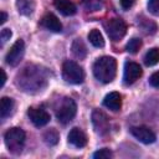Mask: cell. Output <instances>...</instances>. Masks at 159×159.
Returning a JSON list of instances; mask_svg holds the SVG:
<instances>
[{
  "label": "cell",
  "instance_id": "obj_1",
  "mask_svg": "<svg viewBox=\"0 0 159 159\" xmlns=\"http://www.w3.org/2000/svg\"><path fill=\"white\" fill-rule=\"evenodd\" d=\"M117 73V61L111 56H102L96 60L93 63V75L94 77L103 82L109 83L114 80Z\"/></svg>",
  "mask_w": 159,
  "mask_h": 159
},
{
  "label": "cell",
  "instance_id": "obj_2",
  "mask_svg": "<svg viewBox=\"0 0 159 159\" xmlns=\"http://www.w3.org/2000/svg\"><path fill=\"white\" fill-rule=\"evenodd\" d=\"M4 140H5L6 148L10 153L20 154L22 152L24 144H25V132L21 128H17V127L10 128L5 133Z\"/></svg>",
  "mask_w": 159,
  "mask_h": 159
},
{
  "label": "cell",
  "instance_id": "obj_3",
  "mask_svg": "<svg viewBox=\"0 0 159 159\" xmlns=\"http://www.w3.org/2000/svg\"><path fill=\"white\" fill-rule=\"evenodd\" d=\"M62 76L66 82L72 84H80L84 80V71L75 61L67 60L62 65Z\"/></svg>",
  "mask_w": 159,
  "mask_h": 159
},
{
  "label": "cell",
  "instance_id": "obj_4",
  "mask_svg": "<svg viewBox=\"0 0 159 159\" xmlns=\"http://www.w3.org/2000/svg\"><path fill=\"white\" fill-rule=\"evenodd\" d=\"M76 112H77V106L75 101L72 98L66 97L61 99L60 106L56 108V118L60 123L67 124L73 119V117L76 116Z\"/></svg>",
  "mask_w": 159,
  "mask_h": 159
},
{
  "label": "cell",
  "instance_id": "obj_5",
  "mask_svg": "<svg viewBox=\"0 0 159 159\" xmlns=\"http://www.w3.org/2000/svg\"><path fill=\"white\" fill-rule=\"evenodd\" d=\"M106 29H107V34L109 39L113 41L122 40L127 32V25L122 19H111L107 22Z\"/></svg>",
  "mask_w": 159,
  "mask_h": 159
},
{
  "label": "cell",
  "instance_id": "obj_6",
  "mask_svg": "<svg viewBox=\"0 0 159 159\" xmlns=\"http://www.w3.org/2000/svg\"><path fill=\"white\" fill-rule=\"evenodd\" d=\"M25 53V43L22 40H17L9 50V52L6 53V63L11 67H15L20 63V61L22 60Z\"/></svg>",
  "mask_w": 159,
  "mask_h": 159
},
{
  "label": "cell",
  "instance_id": "obj_7",
  "mask_svg": "<svg viewBox=\"0 0 159 159\" xmlns=\"http://www.w3.org/2000/svg\"><path fill=\"white\" fill-rule=\"evenodd\" d=\"M142 76V67L135 62H125L123 72V82L125 84L134 83Z\"/></svg>",
  "mask_w": 159,
  "mask_h": 159
},
{
  "label": "cell",
  "instance_id": "obj_8",
  "mask_svg": "<svg viewBox=\"0 0 159 159\" xmlns=\"http://www.w3.org/2000/svg\"><path fill=\"white\" fill-rule=\"evenodd\" d=\"M27 116L30 117L31 122L34 123V125L36 127H43L50 122V114L43 109V108H36V107H31L27 111Z\"/></svg>",
  "mask_w": 159,
  "mask_h": 159
},
{
  "label": "cell",
  "instance_id": "obj_9",
  "mask_svg": "<svg viewBox=\"0 0 159 159\" xmlns=\"http://www.w3.org/2000/svg\"><path fill=\"white\" fill-rule=\"evenodd\" d=\"M130 133H132V135L135 139H138L139 142H142L144 144H152L157 139L154 132L152 129L147 128V127H143V125H140V127H133L130 129Z\"/></svg>",
  "mask_w": 159,
  "mask_h": 159
},
{
  "label": "cell",
  "instance_id": "obj_10",
  "mask_svg": "<svg viewBox=\"0 0 159 159\" xmlns=\"http://www.w3.org/2000/svg\"><path fill=\"white\" fill-rule=\"evenodd\" d=\"M68 143L76 148H83L87 144V135L80 128H72L68 133Z\"/></svg>",
  "mask_w": 159,
  "mask_h": 159
},
{
  "label": "cell",
  "instance_id": "obj_11",
  "mask_svg": "<svg viewBox=\"0 0 159 159\" xmlns=\"http://www.w3.org/2000/svg\"><path fill=\"white\" fill-rule=\"evenodd\" d=\"M103 106L107 107L108 109L113 111V112L119 111L120 107H122V97H120V94L118 92L108 93L103 99Z\"/></svg>",
  "mask_w": 159,
  "mask_h": 159
},
{
  "label": "cell",
  "instance_id": "obj_12",
  "mask_svg": "<svg viewBox=\"0 0 159 159\" xmlns=\"http://www.w3.org/2000/svg\"><path fill=\"white\" fill-rule=\"evenodd\" d=\"M41 25L53 32H61L62 31V24L60 22V20L53 15V14H46L42 20H41Z\"/></svg>",
  "mask_w": 159,
  "mask_h": 159
},
{
  "label": "cell",
  "instance_id": "obj_13",
  "mask_svg": "<svg viewBox=\"0 0 159 159\" xmlns=\"http://www.w3.org/2000/svg\"><path fill=\"white\" fill-rule=\"evenodd\" d=\"M92 122H93V125H94V129L97 133H104L107 132L108 129V119L107 117L99 112V111H94L93 114H92Z\"/></svg>",
  "mask_w": 159,
  "mask_h": 159
},
{
  "label": "cell",
  "instance_id": "obj_14",
  "mask_svg": "<svg viewBox=\"0 0 159 159\" xmlns=\"http://www.w3.org/2000/svg\"><path fill=\"white\" fill-rule=\"evenodd\" d=\"M53 5L55 7L65 16H71V15H75L77 9H76V5L71 1V0H55L53 1Z\"/></svg>",
  "mask_w": 159,
  "mask_h": 159
},
{
  "label": "cell",
  "instance_id": "obj_15",
  "mask_svg": "<svg viewBox=\"0 0 159 159\" xmlns=\"http://www.w3.org/2000/svg\"><path fill=\"white\" fill-rule=\"evenodd\" d=\"M14 106H15V103H14L12 98L2 97L1 102H0V116H1V118L9 117L14 111Z\"/></svg>",
  "mask_w": 159,
  "mask_h": 159
},
{
  "label": "cell",
  "instance_id": "obj_16",
  "mask_svg": "<svg viewBox=\"0 0 159 159\" xmlns=\"http://www.w3.org/2000/svg\"><path fill=\"white\" fill-rule=\"evenodd\" d=\"M72 53L77 58H84L87 55V47L81 39H76L72 43Z\"/></svg>",
  "mask_w": 159,
  "mask_h": 159
},
{
  "label": "cell",
  "instance_id": "obj_17",
  "mask_svg": "<svg viewBox=\"0 0 159 159\" xmlns=\"http://www.w3.org/2000/svg\"><path fill=\"white\" fill-rule=\"evenodd\" d=\"M88 40H89V42H91L94 47H103V46H104V39H103L101 31L97 30V29H93V30L89 31V34H88Z\"/></svg>",
  "mask_w": 159,
  "mask_h": 159
},
{
  "label": "cell",
  "instance_id": "obj_18",
  "mask_svg": "<svg viewBox=\"0 0 159 159\" xmlns=\"http://www.w3.org/2000/svg\"><path fill=\"white\" fill-rule=\"evenodd\" d=\"M16 6L17 10L21 15H31L34 11V4L30 0H16Z\"/></svg>",
  "mask_w": 159,
  "mask_h": 159
},
{
  "label": "cell",
  "instance_id": "obj_19",
  "mask_svg": "<svg viewBox=\"0 0 159 159\" xmlns=\"http://www.w3.org/2000/svg\"><path fill=\"white\" fill-rule=\"evenodd\" d=\"M158 62H159V48L153 47V48H150L145 53V56H144V63L147 66H154Z\"/></svg>",
  "mask_w": 159,
  "mask_h": 159
},
{
  "label": "cell",
  "instance_id": "obj_20",
  "mask_svg": "<svg viewBox=\"0 0 159 159\" xmlns=\"http://www.w3.org/2000/svg\"><path fill=\"white\" fill-rule=\"evenodd\" d=\"M58 138H60V137H58V133H57V130L53 129V128L48 129V130L45 132V134H43V140H45L46 144H48V145H55V144H57Z\"/></svg>",
  "mask_w": 159,
  "mask_h": 159
},
{
  "label": "cell",
  "instance_id": "obj_21",
  "mask_svg": "<svg viewBox=\"0 0 159 159\" xmlns=\"http://www.w3.org/2000/svg\"><path fill=\"white\" fill-rule=\"evenodd\" d=\"M142 47V40L140 39H137V37H133L128 41L125 48L129 53H137L139 51V48Z\"/></svg>",
  "mask_w": 159,
  "mask_h": 159
},
{
  "label": "cell",
  "instance_id": "obj_22",
  "mask_svg": "<svg viewBox=\"0 0 159 159\" xmlns=\"http://www.w3.org/2000/svg\"><path fill=\"white\" fill-rule=\"evenodd\" d=\"M82 5L87 11H98L103 6L101 0H83Z\"/></svg>",
  "mask_w": 159,
  "mask_h": 159
},
{
  "label": "cell",
  "instance_id": "obj_23",
  "mask_svg": "<svg viewBox=\"0 0 159 159\" xmlns=\"http://www.w3.org/2000/svg\"><path fill=\"white\" fill-rule=\"evenodd\" d=\"M112 152L109 150V149H107V148H103V149H99V150H97L94 154H93V158H96V159H109V158H112Z\"/></svg>",
  "mask_w": 159,
  "mask_h": 159
},
{
  "label": "cell",
  "instance_id": "obj_24",
  "mask_svg": "<svg viewBox=\"0 0 159 159\" xmlns=\"http://www.w3.org/2000/svg\"><path fill=\"white\" fill-rule=\"evenodd\" d=\"M149 84L153 86V87H155V88H159V71L155 72V73H153V75L150 76V78H149Z\"/></svg>",
  "mask_w": 159,
  "mask_h": 159
},
{
  "label": "cell",
  "instance_id": "obj_25",
  "mask_svg": "<svg viewBox=\"0 0 159 159\" xmlns=\"http://www.w3.org/2000/svg\"><path fill=\"white\" fill-rule=\"evenodd\" d=\"M11 30L10 29H2L1 30V43H5L11 37Z\"/></svg>",
  "mask_w": 159,
  "mask_h": 159
},
{
  "label": "cell",
  "instance_id": "obj_26",
  "mask_svg": "<svg viewBox=\"0 0 159 159\" xmlns=\"http://www.w3.org/2000/svg\"><path fill=\"white\" fill-rule=\"evenodd\" d=\"M148 7L152 12H158L159 11V0H149Z\"/></svg>",
  "mask_w": 159,
  "mask_h": 159
},
{
  "label": "cell",
  "instance_id": "obj_27",
  "mask_svg": "<svg viewBox=\"0 0 159 159\" xmlns=\"http://www.w3.org/2000/svg\"><path fill=\"white\" fill-rule=\"evenodd\" d=\"M134 2H135V0H120V6L124 10H129L134 5Z\"/></svg>",
  "mask_w": 159,
  "mask_h": 159
},
{
  "label": "cell",
  "instance_id": "obj_28",
  "mask_svg": "<svg viewBox=\"0 0 159 159\" xmlns=\"http://www.w3.org/2000/svg\"><path fill=\"white\" fill-rule=\"evenodd\" d=\"M6 19H7L6 12H5V11H1V20H0V22H1V24H4V22L6 21Z\"/></svg>",
  "mask_w": 159,
  "mask_h": 159
},
{
  "label": "cell",
  "instance_id": "obj_29",
  "mask_svg": "<svg viewBox=\"0 0 159 159\" xmlns=\"http://www.w3.org/2000/svg\"><path fill=\"white\" fill-rule=\"evenodd\" d=\"M1 75H2V80H1V87L5 84V81H6V73L4 70H1Z\"/></svg>",
  "mask_w": 159,
  "mask_h": 159
}]
</instances>
